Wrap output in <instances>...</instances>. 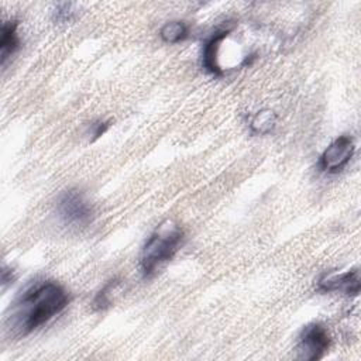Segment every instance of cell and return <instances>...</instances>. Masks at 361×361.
<instances>
[{
	"label": "cell",
	"mask_w": 361,
	"mask_h": 361,
	"mask_svg": "<svg viewBox=\"0 0 361 361\" xmlns=\"http://www.w3.org/2000/svg\"><path fill=\"white\" fill-rule=\"evenodd\" d=\"M317 290L324 293L341 292L347 296H357L360 293V271L354 268L343 274L324 275L317 281Z\"/></svg>",
	"instance_id": "cell-6"
},
{
	"label": "cell",
	"mask_w": 361,
	"mask_h": 361,
	"mask_svg": "<svg viewBox=\"0 0 361 361\" xmlns=\"http://www.w3.org/2000/svg\"><path fill=\"white\" fill-rule=\"evenodd\" d=\"M110 127V121H106V120H97V121H93L87 126V135L90 137V141H94L97 138H100Z\"/></svg>",
	"instance_id": "cell-13"
},
{
	"label": "cell",
	"mask_w": 361,
	"mask_h": 361,
	"mask_svg": "<svg viewBox=\"0 0 361 361\" xmlns=\"http://www.w3.org/2000/svg\"><path fill=\"white\" fill-rule=\"evenodd\" d=\"M331 345V337L327 327L319 322L306 324L298 337V358L316 361L323 358Z\"/></svg>",
	"instance_id": "cell-4"
},
{
	"label": "cell",
	"mask_w": 361,
	"mask_h": 361,
	"mask_svg": "<svg viewBox=\"0 0 361 361\" xmlns=\"http://www.w3.org/2000/svg\"><path fill=\"white\" fill-rule=\"evenodd\" d=\"M55 213L61 224L75 230L87 227L94 219V209L92 203L82 190L75 188L68 189L58 196Z\"/></svg>",
	"instance_id": "cell-3"
},
{
	"label": "cell",
	"mask_w": 361,
	"mask_h": 361,
	"mask_svg": "<svg viewBox=\"0 0 361 361\" xmlns=\"http://www.w3.org/2000/svg\"><path fill=\"white\" fill-rule=\"evenodd\" d=\"M276 126V114L269 109H262L254 113L250 118V133L254 135H267L274 131Z\"/></svg>",
	"instance_id": "cell-9"
},
{
	"label": "cell",
	"mask_w": 361,
	"mask_h": 361,
	"mask_svg": "<svg viewBox=\"0 0 361 361\" xmlns=\"http://www.w3.org/2000/svg\"><path fill=\"white\" fill-rule=\"evenodd\" d=\"M16 281V272L14 269L8 268V267H3L1 269V288L6 289L8 285H11Z\"/></svg>",
	"instance_id": "cell-14"
},
{
	"label": "cell",
	"mask_w": 361,
	"mask_h": 361,
	"mask_svg": "<svg viewBox=\"0 0 361 361\" xmlns=\"http://www.w3.org/2000/svg\"><path fill=\"white\" fill-rule=\"evenodd\" d=\"M121 285V281L118 278L110 279L93 298L92 300V307L93 310H106L107 307L111 306L113 302V293L116 292V289Z\"/></svg>",
	"instance_id": "cell-11"
},
{
	"label": "cell",
	"mask_w": 361,
	"mask_h": 361,
	"mask_svg": "<svg viewBox=\"0 0 361 361\" xmlns=\"http://www.w3.org/2000/svg\"><path fill=\"white\" fill-rule=\"evenodd\" d=\"M185 233L182 227L172 220H166L147 238L141 255L140 271L142 278L148 279L166 262H169L182 245Z\"/></svg>",
	"instance_id": "cell-2"
},
{
	"label": "cell",
	"mask_w": 361,
	"mask_h": 361,
	"mask_svg": "<svg viewBox=\"0 0 361 361\" xmlns=\"http://www.w3.org/2000/svg\"><path fill=\"white\" fill-rule=\"evenodd\" d=\"M76 16V10L72 3H59L52 11L54 21L58 24H68Z\"/></svg>",
	"instance_id": "cell-12"
},
{
	"label": "cell",
	"mask_w": 361,
	"mask_h": 361,
	"mask_svg": "<svg viewBox=\"0 0 361 361\" xmlns=\"http://www.w3.org/2000/svg\"><path fill=\"white\" fill-rule=\"evenodd\" d=\"M18 23L16 20L4 21L1 25V35H0V62L3 69L6 68L7 62L11 56L20 49L21 41L18 35Z\"/></svg>",
	"instance_id": "cell-8"
},
{
	"label": "cell",
	"mask_w": 361,
	"mask_h": 361,
	"mask_svg": "<svg viewBox=\"0 0 361 361\" xmlns=\"http://www.w3.org/2000/svg\"><path fill=\"white\" fill-rule=\"evenodd\" d=\"M355 152V141L351 135L343 134L334 138L320 154L317 166L322 172L334 175L341 172Z\"/></svg>",
	"instance_id": "cell-5"
},
{
	"label": "cell",
	"mask_w": 361,
	"mask_h": 361,
	"mask_svg": "<svg viewBox=\"0 0 361 361\" xmlns=\"http://www.w3.org/2000/svg\"><path fill=\"white\" fill-rule=\"evenodd\" d=\"M230 28H220L214 31L203 44L202 48V68L212 76L220 78L223 76L224 71L219 62L220 47L223 41L227 38Z\"/></svg>",
	"instance_id": "cell-7"
},
{
	"label": "cell",
	"mask_w": 361,
	"mask_h": 361,
	"mask_svg": "<svg viewBox=\"0 0 361 361\" xmlns=\"http://www.w3.org/2000/svg\"><path fill=\"white\" fill-rule=\"evenodd\" d=\"M159 37L166 44H179L189 37V27L185 21L172 20L161 27Z\"/></svg>",
	"instance_id": "cell-10"
},
{
	"label": "cell",
	"mask_w": 361,
	"mask_h": 361,
	"mask_svg": "<svg viewBox=\"0 0 361 361\" xmlns=\"http://www.w3.org/2000/svg\"><path fill=\"white\" fill-rule=\"evenodd\" d=\"M68 290L55 281H35L11 303L6 317L10 337H25L58 316L69 305Z\"/></svg>",
	"instance_id": "cell-1"
}]
</instances>
